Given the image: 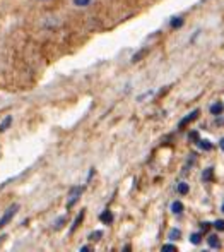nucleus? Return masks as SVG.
<instances>
[{
	"label": "nucleus",
	"mask_w": 224,
	"mask_h": 252,
	"mask_svg": "<svg viewBox=\"0 0 224 252\" xmlns=\"http://www.w3.org/2000/svg\"><path fill=\"white\" fill-rule=\"evenodd\" d=\"M17 209H19V204H12V206H9V208L5 209V213H3L2 218H0V230H2L3 226H5L7 223H9L10 220H12L14 216H16Z\"/></svg>",
	"instance_id": "obj_1"
},
{
	"label": "nucleus",
	"mask_w": 224,
	"mask_h": 252,
	"mask_svg": "<svg viewBox=\"0 0 224 252\" xmlns=\"http://www.w3.org/2000/svg\"><path fill=\"white\" fill-rule=\"evenodd\" d=\"M83 192H84V187H74V189H70L69 201H67V208H72V206L77 202V199L81 197V194H83Z\"/></svg>",
	"instance_id": "obj_2"
},
{
	"label": "nucleus",
	"mask_w": 224,
	"mask_h": 252,
	"mask_svg": "<svg viewBox=\"0 0 224 252\" xmlns=\"http://www.w3.org/2000/svg\"><path fill=\"white\" fill-rule=\"evenodd\" d=\"M207 244L211 249H219L221 247V242H219V237L218 235H209L207 237Z\"/></svg>",
	"instance_id": "obj_3"
},
{
	"label": "nucleus",
	"mask_w": 224,
	"mask_h": 252,
	"mask_svg": "<svg viewBox=\"0 0 224 252\" xmlns=\"http://www.w3.org/2000/svg\"><path fill=\"white\" fill-rule=\"evenodd\" d=\"M99 220H101L103 223H106V225H112V223H113L112 211H103L101 215H99Z\"/></svg>",
	"instance_id": "obj_4"
},
{
	"label": "nucleus",
	"mask_w": 224,
	"mask_h": 252,
	"mask_svg": "<svg viewBox=\"0 0 224 252\" xmlns=\"http://www.w3.org/2000/svg\"><path fill=\"white\" fill-rule=\"evenodd\" d=\"M197 117H198V110H195V112H192L190 115H188V117H185V119L181 120V122H180V127L188 126V124H190L192 120H195V119H197Z\"/></svg>",
	"instance_id": "obj_5"
},
{
	"label": "nucleus",
	"mask_w": 224,
	"mask_h": 252,
	"mask_svg": "<svg viewBox=\"0 0 224 252\" xmlns=\"http://www.w3.org/2000/svg\"><path fill=\"white\" fill-rule=\"evenodd\" d=\"M223 110H224L223 103H214V105L211 106V113H212V115H221Z\"/></svg>",
	"instance_id": "obj_6"
},
{
	"label": "nucleus",
	"mask_w": 224,
	"mask_h": 252,
	"mask_svg": "<svg viewBox=\"0 0 224 252\" xmlns=\"http://www.w3.org/2000/svg\"><path fill=\"white\" fill-rule=\"evenodd\" d=\"M171 211L175 213V215H180V213L183 211V204H181L180 201H175V202L171 204Z\"/></svg>",
	"instance_id": "obj_7"
},
{
	"label": "nucleus",
	"mask_w": 224,
	"mask_h": 252,
	"mask_svg": "<svg viewBox=\"0 0 224 252\" xmlns=\"http://www.w3.org/2000/svg\"><path fill=\"white\" fill-rule=\"evenodd\" d=\"M83 220H84V211H81V213H79V216H77V218H76V221H74V225H72V232L77 228V226L81 225V221H83Z\"/></svg>",
	"instance_id": "obj_8"
},
{
	"label": "nucleus",
	"mask_w": 224,
	"mask_h": 252,
	"mask_svg": "<svg viewBox=\"0 0 224 252\" xmlns=\"http://www.w3.org/2000/svg\"><path fill=\"white\" fill-rule=\"evenodd\" d=\"M10 122H12V119H10V117H7V119H5V120H3V122H2V124H0V132H3V130H5V129H7V127H9V126H10Z\"/></svg>",
	"instance_id": "obj_9"
},
{
	"label": "nucleus",
	"mask_w": 224,
	"mask_h": 252,
	"mask_svg": "<svg viewBox=\"0 0 224 252\" xmlns=\"http://www.w3.org/2000/svg\"><path fill=\"white\" fill-rule=\"evenodd\" d=\"M101 237H103V232H92L91 233V240H92V242H98Z\"/></svg>",
	"instance_id": "obj_10"
},
{
	"label": "nucleus",
	"mask_w": 224,
	"mask_h": 252,
	"mask_svg": "<svg viewBox=\"0 0 224 252\" xmlns=\"http://www.w3.org/2000/svg\"><path fill=\"white\" fill-rule=\"evenodd\" d=\"M198 144H200V148H202V150H205V151H209L212 148V144L209 143V141H200Z\"/></svg>",
	"instance_id": "obj_11"
},
{
	"label": "nucleus",
	"mask_w": 224,
	"mask_h": 252,
	"mask_svg": "<svg viewBox=\"0 0 224 252\" xmlns=\"http://www.w3.org/2000/svg\"><path fill=\"white\" fill-rule=\"evenodd\" d=\"M89 2L91 0H74V3H76L77 7H86V5H89Z\"/></svg>",
	"instance_id": "obj_12"
},
{
	"label": "nucleus",
	"mask_w": 224,
	"mask_h": 252,
	"mask_svg": "<svg viewBox=\"0 0 224 252\" xmlns=\"http://www.w3.org/2000/svg\"><path fill=\"white\" fill-rule=\"evenodd\" d=\"M178 237H180V230H171V232H169V239H171V240H176V239H178Z\"/></svg>",
	"instance_id": "obj_13"
},
{
	"label": "nucleus",
	"mask_w": 224,
	"mask_h": 252,
	"mask_svg": "<svg viewBox=\"0 0 224 252\" xmlns=\"http://www.w3.org/2000/svg\"><path fill=\"white\" fill-rule=\"evenodd\" d=\"M178 192L180 194H187L188 192V186H187V184H180V186H178Z\"/></svg>",
	"instance_id": "obj_14"
},
{
	"label": "nucleus",
	"mask_w": 224,
	"mask_h": 252,
	"mask_svg": "<svg viewBox=\"0 0 224 252\" xmlns=\"http://www.w3.org/2000/svg\"><path fill=\"white\" fill-rule=\"evenodd\" d=\"M190 242L192 244H200V235H198V233H194V235L190 237Z\"/></svg>",
	"instance_id": "obj_15"
},
{
	"label": "nucleus",
	"mask_w": 224,
	"mask_h": 252,
	"mask_svg": "<svg viewBox=\"0 0 224 252\" xmlns=\"http://www.w3.org/2000/svg\"><path fill=\"white\" fill-rule=\"evenodd\" d=\"M181 24H183V19H180V17H175V21L171 23V26L173 28H180Z\"/></svg>",
	"instance_id": "obj_16"
},
{
	"label": "nucleus",
	"mask_w": 224,
	"mask_h": 252,
	"mask_svg": "<svg viewBox=\"0 0 224 252\" xmlns=\"http://www.w3.org/2000/svg\"><path fill=\"white\" fill-rule=\"evenodd\" d=\"M214 226H216V230H221V232H223V230H224V221H223V220H218V221L214 223Z\"/></svg>",
	"instance_id": "obj_17"
},
{
	"label": "nucleus",
	"mask_w": 224,
	"mask_h": 252,
	"mask_svg": "<svg viewBox=\"0 0 224 252\" xmlns=\"http://www.w3.org/2000/svg\"><path fill=\"white\" fill-rule=\"evenodd\" d=\"M209 179H212V168H207L204 172V180H209Z\"/></svg>",
	"instance_id": "obj_18"
},
{
	"label": "nucleus",
	"mask_w": 224,
	"mask_h": 252,
	"mask_svg": "<svg viewBox=\"0 0 224 252\" xmlns=\"http://www.w3.org/2000/svg\"><path fill=\"white\" fill-rule=\"evenodd\" d=\"M163 251H171V252H175L176 247L171 246V244H166V246H163Z\"/></svg>",
	"instance_id": "obj_19"
},
{
	"label": "nucleus",
	"mask_w": 224,
	"mask_h": 252,
	"mask_svg": "<svg viewBox=\"0 0 224 252\" xmlns=\"http://www.w3.org/2000/svg\"><path fill=\"white\" fill-rule=\"evenodd\" d=\"M63 223H65V218H60L58 221H56L55 228H56V230H58V228H62V226H63Z\"/></svg>",
	"instance_id": "obj_20"
},
{
	"label": "nucleus",
	"mask_w": 224,
	"mask_h": 252,
	"mask_svg": "<svg viewBox=\"0 0 224 252\" xmlns=\"http://www.w3.org/2000/svg\"><path fill=\"white\" fill-rule=\"evenodd\" d=\"M190 139H198V134L197 132H190Z\"/></svg>",
	"instance_id": "obj_21"
},
{
	"label": "nucleus",
	"mask_w": 224,
	"mask_h": 252,
	"mask_svg": "<svg viewBox=\"0 0 224 252\" xmlns=\"http://www.w3.org/2000/svg\"><path fill=\"white\" fill-rule=\"evenodd\" d=\"M221 150L224 151V137H223V139H221Z\"/></svg>",
	"instance_id": "obj_22"
},
{
	"label": "nucleus",
	"mask_w": 224,
	"mask_h": 252,
	"mask_svg": "<svg viewBox=\"0 0 224 252\" xmlns=\"http://www.w3.org/2000/svg\"><path fill=\"white\" fill-rule=\"evenodd\" d=\"M3 239H5V237H0V242H2V240H3Z\"/></svg>",
	"instance_id": "obj_23"
},
{
	"label": "nucleus",
	"mask_w": 224,
	"mask_h": 252,
	"mask_svg": "<svg viewBox=\"0 0 224 252\" xmlns=\"http://www.w3.org/2000/svg\"><path fill=\"white\" fill-rule=\"evenodd\" d=\"M223 211H224V202H223Z\"/></svg>",
	"instance_id": "obj_24"
}]
</instances>
